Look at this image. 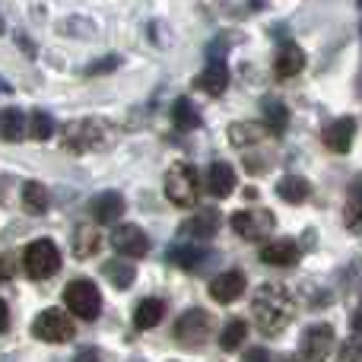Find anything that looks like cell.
I'll list each match as a JSON object with an SVG mask.
<instances>
[{
	"label": "cell",
	"instance_id": "cell-7",
	"mask_svg": "<svg viewBox=\"0 0 362 362\" xmlns=\"http://www.w3.org/2000/svg\"><path fill=\"white\" fill-rule=\"evenodd\" d=\"M32 334H35L38 340H45V344H67V340H74L76 327L61 308H45V312L32 321Z\"/></svg>",
	"mask_w": 362,
	"mask_h": 362
},
{
	"label": "cell",
	"instance_id": "cell-1",
	"mask_svg": "<svg viewBox=\"0 0 362 362\" xmlns=\"http://www.w3.org/2000/svg\"><path fill=\"white\" fill-rule=\"evenodd\" d=\"M293 315H296L293 293L286 286H280V283H264L255 293V299H251V318H255L257 331L267 334V337L286 331Z\"/></svg>",
	"mask_w": 362,
	"mask_h": 362
},
{
	"label": "cell",
	"instance_id": "cell-39",
	"mask_svg": "<svg viewBox=\"0 0 362 362\" xmlns=\"http://www.w3.org/2000/svg\"><path fill=\"white\" fill-rule=\"evenodd\" d=\"M6 93H10V83H6L4 76H0V95H6Z\"/></svg>",
	"mask_w": 362,
	"mask_h": 362
},
{
	"label": "cell",
	"instance_id": "cell-37",
	"mask_svg": "<svg viewBox=\"0 0 362 362\" xmlns=\"http://www.w3.org/2000/svg\"><path fill=\"white\" fill-rule=\"evenodd\" d=\"M248 359H270L267 350H248Z\"/></svg>",
	"mask_w": 362,
	"mask_h": 362
},
{
	"label": "cell",
	"instance_id": "cell-33",
	"mask_svg": "<svg viewBox=\"0 0 362 362\" xmlns=\"http://www.w3.org/2000/svg\"><path fill=\"white\" fill-rule=\"evenodd\" d=\"M16 274V257L13 255H0V283H6Z\"/></svg>",
	"mask_w": 362,
	"mask_h": 362
},
{
	"label": "cell",
	"instance_id": "cell-9",
	"mask_svg": "<svg viewBox=\"0 0 362 362\" xmlns=\"http://www.w3.org/2000/svg\"><path fill=\"white\" fill-rule=\"evenodd\" d=\"M112 248L124 257H144L146 251H150V238H146V232L140 229V226L124 223V226H115Z\"/></svg>",
	"mask_w": 362,
	"mask_h": 362
},
{
	"label": "cell",
	"instance_id": "cell-21",
	"mask_svg": "<svg viewBox=\"0 0 362 362\" xmlns=\"http://www.w3.org/2000/svg\"><path fill=\"white\" fill-rule=\"evenodd\" d=\"M99 248H102V235H99V232H95L89 223L76 226V229H74V238H70V251H74L80 261H86V257H93Z\"/></svg>",
	"mask_w": 362,
	"mask_h": 362
},
{
	"label": "cell",
	"instance_id": "cell-16",
	"mask_svg": "<svg viewBox=\"0 0 362 362\" xmlns=\"http://www.w3.org/2000/svg\"><path fill=\"white\" fill-rule=\"evenodd\" d=\"M299 245L289 242V238H276V242L261 248V261L267 267H293V264H299Z\"/></svg>",
	"mask_w": 362,
	"mask_h": 362
},
{
	"label": "cell",
	"instance_id": "cell-22",
	"mask_svg": "<svg viewBox=\"0 0 362 362\" xmlns=\"http://www.w3.org/2000/svg\"><path fill=\"white\" fill-rule=\"evenodd\" d=\"M23 210L29 216H42L48 213V187L42 181H25L23 185Z\"/></svg>",
	"mask_w": 362,
	"mask_h": 362
},
{
	"label": "cell",
	"instance_id": "cell-34",
	"mask_svg": "<svg viewBox=\"0 0 362 362\" xmlns=\"http://www.w3.org/2000/svg\"><path fill=\"white\" fill-rule=\"evenodd\" d=\"M340 359H362V340H350V344L340 350Z\"/></svg>",
	"mask_w": 362,
	"mask_h": 362
},
{
	"label": "cell",
	"instance_id": "cell-38",
	"mask_svg": "<svg viewBox=\"0 0 362 362\" xmlns=\"http://www.w3.org/2000/svg\"><path fill=\"white\" fill-rule=\"evenodd\" d=\"M76 359H99V350H83Z\"/></svg>",
	"mask_w": 362,
	"mask_h": 362
},
{
	"label": "cell",
	"instance_id": "cell-15",
	"mask_svg": "<svg viewBox=\"0 0 362 362\" xmlns=\"http://www.w3.org/2000/svg\"><path fill=\"white\" fill-rule=\"evenodd\" d=\"M216 229H219V213L216 210H200V213H194L185 226H181L178 235L181 238H194V242H206V238L216 235Z\"/></svg>",
	"mask_w": 362,
	"mask_h": 362
},
{
	"label": "cell",
	"instance_id": "cell-40",
	"mask_svg": "<svg viewBox=\"0 0 362 362\" xmlns=\"http://www.w3.org/2000/svg\"><path fill=\"white\" fill-rule=\"evenodd\" d=\"M0 32H4V19H0Z\"/></svg>",
	"mask_w": 362,
	"mask_h": 362
},
{
	"label": "cell",
	"instance_id": "cell-27",
	"mask_svg": "<svg viewBox=\"0 0 362 362\" xmlns=\"http://www.w3.org/2000/svg\"><path fill=\"white\" fill-rule=\"evenodd\" d=\"M172 121H175V127L178 131H194V127L200 124V115H197V108H194V102L191 99H175V105H172Z\"/></svg>",
	"mask_w": 362,
	"mask_h": 362
},
{
	"label": "cell",
	"instance_id": "cell-35",
	"mask_svg": "<svg viewBox=\"0 0 362 362\" xmlns=\"http://www.w3.org/2000/svg\"><path fill=\"white\" fill-rule=\"evenodd\" d=\"M6 325H10V308H6V302L0 299V334L6 331Z\"/></svg>",
	"mask_w": 362,
	"mask_h": 362
},
{
	"label": "cell",
	"instance_id": "cell-5",
	"mask_svg": "<svg viewBox=\"0 0 362 362\" xmlns=\"http://www.w3.org/2000/svg\"><path fill=\"white\" fill-rule=\"evenodd\" d=\"M23 264L32 280H48V276H54L61 270V251H57V245L51 238H38V242H32L25 248Z\"/></svg>",
	"mask_w": 362,
	"mask_h": 362
},
{
	"label": "cell",
	"instance_id": "cell-30",
	"mask_svg": "<svg viewBox=\"0 0 362 362\" xmlns=\"http://www.w3.org/2000/svg\"><path fill=\"white\" fill-rule=\"evenodd\" d=\"M245 337H248V325H245V321H229V325L223 327V334H219V346H223V350H238V346L245 344Z\"/></svg>",
	"mask_w": 362,
	"mask_h": 362
},
{
	"label": "cell",
	"instance_id": "cell-14",
	"mask_svg": "<svg viewBox=\"0 0 362 362\" xmlns=\"http://www.w3.org/2000/svg\"><path fill=\"white\" fill-rule=\"evenodd\" d=\"M226 137H229V144L235 146V150H248V146L274 137V131H270L267 124H257V121H235V124H229Z\"/></svg>",
	"mask_w": 362,
	"mask_h": 362
},
{
	"label": "cell",
	"instance_id": "cell-8",
	"mask_svg": "<svg viewBox=\"0 0 362 362\" xmlns=\"http://www.w3.org/2000/svg\"><path fill=\"white\" fill-rule=\"evenodd\" d=\"M276 229V219L270 210H238L232 213V232L242 235L245 242H257V238H267Z\"/></svg>",
	"mask_w": 362,
	"mask_h": 362
},
{
	"label": "cell",
	"instance_id": "cell-29",
	"mask_svg": "<svg viewBox=\"0 0 362 362\" xmlns=\"http://www.w3.org/2000/svg\"><path fill=\"white\" fill-rule=\"evenodd\" d=\"M105 276H108V283H112V286L127 289L134 280H137V267H134V264H127V261H108L105 264Z\"/></svg>",
	"mask_w": 362,
	"mask_h": 362
},
{
	"label": "cell",
	"instance_id": "cell-41",
	"mask_svg": "<svg viewBox=\"0 0 362 362\" xmlns=\"http://www.w3.org/2000/svg\"><path fill=\"white\" fill-rule=\"evenodd\" d=\"M359 10H362V0H359Z\"/></svg>",
	"mask_w": 362,
	"mask_h": 362
},
{
	"label": "cell",
	"instance_id": "cell-13",
	"mask_svg": "<svg viewBox=\"0 0 362 362\" xmlns=\"http://www.w3.org/2000/svg\"><path fill=\"white\" fill-rule=\"evenodd\" d=\"M169 257L172 264H178L181 270H204L206 261H213V255L204 248V245H194V238H187V242H178L169 248Z\"/></svg>",
	"mask_w": 362,
	"mask_h": 362
},
{
	"label": "cell",
	"instance_id": "cell-3",
	"mask_svg": "<svg viewBox=\"0 0 362 362\" xmlns=\"http://www.w3.org/2000/svg\"><path fill=\"white\" fill-rule=\"evenodd\" d=\"M64 305H67L70 315L83 321H95L102 312V293L95 289L93 280H74L64 289Z\"/></svg>",
	"mask_w": 362,
	"mask_h": 362
},
{
	"label": "cell",
	"instance_id": "cell-11",
	"mask_svg": "<svg viewBox=\"0 0 362 362\" xmlns=\"http://www.w3.org/2000/svg\"><path fill=\"white\" fill-rule=\"evenodd\" d=\"M124 210H127V200L121 197L118 191H102L89 200V213H93V219L102 226H118Z\"/></svg>",
	"mask_w": 362,
	"mask_h": 362
},
{
	"label": "cell",
	"instance_id": "cell-10",
	"mask_svg": "<svg viewBox=\"0 0 362 362\" xmlns=\"http://www.w3.org/2000/svg\"><path fill=\"white\" fill-rule=\"evenodd\" d=\"M331 346H334V327L331 325H312L305 334H302V346H299V356L302 359H327L331 356Z\"/></svg>",
	"mask_w": 362,
	"mask_h": 362
},
{
	"label": "cell",
	"instance_id": "cell-6",
	"mask_svg": "<svg viewBox=\"0 0 362 362\" xmlns=\"http://www.w3.org/2000/svg\"><path fill=\"white\" fill-rule=\"evenodd\" d=\"M210 331H213V321L204 308H187L185 315L175 321V344L185 346V350H197L210 340Z\"/></svg>",
	"mask_w": 362,
	"mask_h": 362
},
{
	"label": "cell",
	"instance_id": "cell-18",
	"mask_svg": "<svg viewBox=\"0 0 362 362\" xmlns=\"http://www.w3.org/2000/svg\"><path fill=\"white\" fill-rule=\"evenodd\" d=\"M194 86L204 89L206 95H223L226 86H229V67L223 64V57H219V61H210V64H206L204 74L194 76Z\"/></svg>",
	"mask_w": 362,
	"mask_h": 362
},
{
	"label": "cell",
	"instance_id": "cell-23",
	"mask_svg": "<svg viewBox=\"0 0 362 362\" xmlns=\"http://www.w3.org/2000/svg\"><path fill=\"white\" fill-rule=\"evenodd\" d=\"M163 315H165V302L163 299H144L137 308H134V327L150 331V327H156L159 321H163Z\"/></svg>",
	"mask_w": 362,
	"mask_h": 362
},
{
	"label": "cell",
	"instance_id": "cell-4",
	"mask_svg": "<svg viewBox=\"0 0 362 362\" xmlns=\"http://www.w3.org/2000/svg\"><path fill=\"white\" fill-rule=\"evenodd\" d=\"M197 187H200V181H197V169H194V165L175 163L169 172H165L163 191L175 206H194L197 204V194H200Z\"/></svg>",
	"mask_w": 362,
	"mask_h": 362
},
{
	"label": "cell",
	"instance_id": "cell-17",
	"mask_svg": "<svg viewBox=\"0 0 362 362\" xmlns=\"http://www.w3.org/2000/svg\"><path fill=\"white\" fill-rule=\"evenodd\" d=\"M353 137H356V121L353 118H337L334 124L325 127V146L331 153H346L353 146Z\"/></svg>",
	"mask_w": 362,
	"mask_h": 362
},
{
	"label": "cell",
	"instance_id": "cell-25",
	"mask_svg": "<svg viewBox=\"0 0 362 362\" xmlns=\"http://www.w3.org/2000/svg\"><path fill=\"white\" fill-rule=\"evenodd\" d=\"M23 134H25V115L19 108H4L0 112V137L6 144H16V140H23Z\"/></svg>",
	"mask_w": 362,
	"mask_h": 362
},
{
	"label": "cell",
	"instance_id": "cell-19",
	"mask_svg": "<svg viewBox=\"0 0 362 362\" xmlns=\"http://www.w3.org/2000/svg\"><path fill=\"white\" fill-rule=\"evenodd\" d=\"M302 70H305V51L293 42L283 45L280 54H276V61H274V74L280 76V80H289V76L302 74Z\"/></svg>",
	"mask_w": 362,
	"mask_h": 362
},
{
	"label": "cell",
	"instance_id": "cell-32",
	"mask_svg": "<svg viewBox=\"0 0 362 362\" xmlns=\"http://www.w3.org/2000/svg\"><path fill=\"white\" fill-rule=\"evenodd\" d=\"M121 67V57L118 54H105V57H99V61H93L86 67V74L89 76H102V74H112V70H118Z\"/></svg>",
	"mask_w": 362,
	"mask_h": 362
},
{
	"label": "cell",
	"instance_id": "cell-28",
	"mask_svg": "<svg viewBox=\"0 0 362 362\" xmlns=\"http://www.w3.org/2000/svg\"><path fill=\"white\" fill-rule=\"evenodd\" d=\"M264 118H267V127L274 131V137H280L289 127V108L280 99H267L264 102Z\"/></svg>",
	"mask_w": 362,
	"mask_h": 362
},
{
	"label": "cell",
	"instance_id": "cell-12",
	"mask_svg": "<svg viewBox=\"0 0 362 362\" xmlns=\"http://www.w3.org/2000/svg\"><path fill=\"white\" fill-rule=\"evenodd\" d=\"M245 289H248V280H245L242 270H226L210 283V299L219 302V305H232L235 299L245 296Z\"/></svg>",
	"mask_w": 362,
	"mask_h": 362
},
{
	"label": "cell",
	"instance_id": "cell-31",
	"mask_svg": "<svg viewBox=\"0 0 362 362\" xmlns=\"http://www.w3.org/2000/svg\"><path fill=\"white\" fill-rule=\"evenodd\" d=\"M51 134H54V118H51L48 112H32V118H29V137L48 140Z\"/></svg>",
	"mask_w": 362,
	"mask_h": 362
},
{
	"label": "cell",
	"instance_id": "cell-26",
	"mask_svg": "<svg viewBox=\"0 0 362 362\" xmlns=\"http://www.w3.org/2000/svg\"><path fill=\"white\" fill-rule=\"evenodd\" d=\"M344 223H346V229H362V178L353 181L350 191H346Z\"/></svg>",
	"mask_w": 362,
	"mask_h": 362
},
{
	"label": "cell",
	"instance_id": "cell-36",
	"mask_svg": "<svg viewBox=\"0 0 362 362\" xmlns=\"http://www.w3.org/2000/svg\"><path fill=\"white\" fill-rule=\"evenodd\" d=\"M350 325H353V331H356V334H359V337H362V305L356 308V312H353V318H350Z\"/></svg>",
	"mask_w": 362,
	"mask_h": 362
},
{
	"label": "cell",
	"instance_id": "cell-2",
	"mask_svg": "<svg viewBox=\"0 0 362 362\" xmlns=\"http://www.w3.org/2000/svg\"><path fill=\"white\" fill-rule=\"evenodd\" d=\"M112 144V127L99 118H83V121H70L64 127V146L74 153H89V150H102Z\"/></svg>",
	"mask_w": 362,
	"mask_h": 362
},
{
	"label": "cell",
	"instance_id": "cell-24",
	"mask_svg": "<svg viewBox=\"0 0 362 362\" xmlns=\"http://www.w3.org/2000/svg\"><path fill=\"white\" fill-rule=\"evenodd\" d=\"M276 194H280L286 204H302V200H308V194H312V185L302 175H286L276 181Z\"/></svg>",
	"mask_w": 362,
	"mask_h": 362
},
{
	"label": "cell",
	"instance_id": "cell-20",
	"mask_svg": "<svg viewBox=\"0 0 362 362\" xmlns=\"http://www.w3.org/2000/svg\"><path fill=\"white\" fill-rule=\"evenodd\" d=\"M206 187H210V194L213 197H229L232 191H235V169H232L229 163H213L210 165V172H206Z\"/></svg>",
	"mask_w": 362,
	"mask_h": 362
}]
</instances>
